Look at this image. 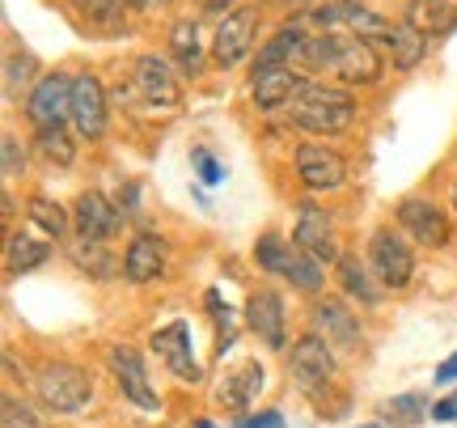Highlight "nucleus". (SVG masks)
Returning <instances> with one entry per match:
<instances>
[{
  "label": "nucleus",
  "mask_w": 457,
  "mask_h": 428,
  "mask_svg": "<svg viewBox=\"0 0 457 428\" xmlns=\"http://www.w3.org/2000/svg\"><path fill=\"white\" fill-rule=\"evenodd\" d=\"M288 119L305 132L330 136V132H347L352 119H356V102L347 98V89L339 85H322L310 81L293 102H288Z\"/></svg>",
  "instance_id": "1"
},
{
  "label": "nucleus",
  "mask_w": 457,
  "mask_h": 428,
  "mask_svg": "<svg viewBox=\"0 0 457 428\" xmlns=\"http://www.w3.org/2000/svg\"><path fill=\"white\" fill-rule=\"evenodd\" d=\"M34 395L47 412H60V415H77L94 403V382L85 378L77 365L68 361H51L34 373Z\"/></svg>",
  "instance_id": "2"
},
{
  "label": "nucleus",
  "mask_w": 457,
  "mask_h": 428,
  "mask_svg": "<svg viewBox=\"0 0 457 428\" xmlns=\"http://www.w3.org/2000/svg\"><path fill=\"white\" fill-rule=\"evenodd\" d=\"M310 26H318L322 34H356V38H390L394 21H386L381 13H373V9H364L360 0H327V4H318V9H310Z\"/></svg>",
  "instance_id": "3"
},
{
  "label": "nucleus",
  "mask_w": 457,
  "mask_h": 428,
  "mask_svg": "<svg viewBox=\"0 0 457 428\" xmlns=\"http://www.w3.org/2000/svg\"><path fill=\"white\" fill-rule=\"evenodd\" d=\"M288 369H293V382L305 395H322L330 382H335V348L318 331H310V335H301L293 344Z\"/></svg>",
  "instance_id": "4"
},
{
  "label": "nucleus",
  "mask_w": 457,
  "mask_h": 428,
  "mask_svg": "<svg viewBox=\"0 0 457 428\" xmlns=\"http://www.w3.org/2000/svg\"><path fill=\"white\" fill-rule=\"evenodd\" d=\"M72 85L77 77L68 72H47L34 81V89L26 94V115L34 128H60L64 119H72Z\"/></svg>",
  "instance_id": "5"
},
{
  "label": "nucleus",
  "mask_w": 457,
  "mask_h": 428,
  "mask_svg": "<svg viewBox=\"0 0 457 428\" xmlns=\"http://www.w3.org/2000/svg\"><path fill=\"white\" fill-rule=\"evenodd\" d=\"M339 85H373L381 81V55L373 51L369 38H356V34H335V60H330V72Z\"/></svg>",
  "instance_id": "6"
},
{
  "label": "nucleus",
  "mask_w": 457,
  "mask_h": 428,
  "mask_svg": "<svg viewBox=\"0 0 457 428\" xmlns=\"http://www.w3.org/2000/svg\"><path fill=\"white\" fill-rule=\"evenodd\" d=\"M106 361H111V373H114V382H119L123 399H131L140 412H157V407H162V399H157L153 382H148L145 357H140L136 348L131 344H111L106 348Z\"/></svg>",
  "instance_id": "7"
},
{
  "label": "nucleus",
  "mask_w": 457,
  "mask_h": 428,
  "mask_svg": "<svg viewBox=\"0 0 457 428\" xmlns=\"http://www.w3.org/2000/svg\"><path fill=\"white\" fill-rule=\"evenodd\" d=\"M369 267H373V276L386 289H407L411 276H415V255L403 242V233L377 230L373 242H369Z\"/></svg>",
  "instance_id": "8"
},
{
  "label": "nucleus",
  "mask_w": 457,
  "mask_h": 428,
  "mask_svg": "<svg viewBox=\"0 0 457 428\" xmlns=\"http://www.w3.org/2000/svg\"><path fill=\"white\" fill-rule=\"evenodd\" d=\"M254 30H259V9L254 4H242V9L225 13L212 34V60L220 68L242 64L250 55V47H254Z\"/></svg>",
  "instance_id": "9"
},
{
  "label": "nucleus",
  "mask_w": 457,
  "mask_h": 428,
  "mask_svg": "<svg viewBox=\"0 0 457 428\" xmlns=\"http://www.w3.org/2000/svg\"><path fill=\"white\" fill-rule=\"evenodd\" d=\"M153 352H157V361L174 373L179 382H199L204 378V369H199L195 352H191V327L187 323H170V327L153 331Z\"/></svg>",
  "instance_id": "10"
},
{
  "label": "nucleus",
  "mask_w": 457,
  "mask_h": 428,
  "mask_svg": "<svg viewBox=\"0 0 457 428\" xmlns=\"http://www.w3.org/2000/svg\"><path fill=\"white\" fill-rule=\"evenodd\" d=\"M293 247L305 250L310 259H318V264H339L343 255L339 247H335V225H330V216L318 208V204H305L301 208V216H296V230H293Z\"/></svg>",
  "instance_id": "11"
},
{
  "label": "nucleus",
  "mask_w": 457,
  "mask_h": 428,
  "mask_svg": "<svg viewBox=\"0 0 457 428\" xmlns=\"http://www.w3.org/2000/svg\"><path fill=\"white\" fill-rule=\"evenodd\" d=\"M293 162H296V179L305 182L310 191H335L347 179V162L327 145H301L293 153Z\"/></svg>",
  "instance_id": "12"
},
{
  "label": "nucleus",
  "mask_w": 457,
  "mask_h": 428,
  "mask_svg": "<svg viewBox=\"0 0 457 428\" xmlns=\"http://www.w3.org/2000/svg\"><path fill=\"white\" fill-rule=\"evenodd\" d=\"M398 225H403V233H411L420 247L441 250L445 242H449V221H445V213L432 199H420V196L403 199V204H398Z\"/></svg>",
  "instance_id": "13"
},
{
  "label": "nucleus",
  "mask_w": 457,
  "mask_h": 428,
  "mask_svg": "<svg viewBox=\"0 0 457 428\" xmlns=\"http://www.w3.org/2000/svg\"><path fill=\"white\" fill-rule=\"evenodd\" d=\"M313 331H318L330 348H343V352L360 348V318L352 314L347 301H339V297L313 301Z\"/></svg>",
  "instance_id": "14"
},
{
  "label": "nucleus",
  "mask_w": 457,
  "mask_h": 428,
  "mask_svg": "<svg viewBox=\"0 0 457 428\" xmlns=\"http://www.w3.org/2000/svg\"><path fill=\"white\" fill-rule=\"evenodd\" d=\"M245 327L254 331L271 352L284 348V301H279L276 289H254L245 297Z\"/></svg>",
  "instance_id": "15"
},
{
  "label": "nucleus",
  "mask_w": 457,
  "mask_h": 428,
  "mask_svg": "<svg viewBox=\"0 0 457 428\" xmlns=\"http://www.w3.org/2000/svg\"><path fill=\"white\" fill-rule=\"evenodd\" d=\"M72 123L89 140H98L106 132V89H102L94 72H81L77 85H72Z\"/></svg>",
  "instance_id": "16"
},
{
  "label": "nucleus",
  "mask_w": 457,
  "mask_h": 428,
  "mask_svg": "<svg viewBox=\"0 0 457 428\" xmlns=\"http://www.w3.org/2000/svg\"><path fill=\"white\" fill-rule=\"evenodd\" d=\"M310 85L305 72H293V68H271V72H259L250 81V102L254 111H276V106H288V102Z\"/></svg>",
  "instance_id": "17"
},
{
  "label": "nucleus",
  "mask_w": 457,
  "mask_h": 428,
  "mask_svg": "<svg viewBox=\"0 0 457 428\" xmlns=\"http://www.w3.org/2000/svg\"><path fill=\"white\" fill-rule=\"evenodd\" d=\"M72 221H77V233L94 238V242H106L119 233V208L102 191H81L72 204Z\"/></svg>",
  "instance_id": "18"
},
{
  "label": "nucleus",
  "mask_w": 457,
  "mask_h": 428,
  "mask_svg": "<svg viewBox=\"0 0 457 428\" xmlns=\"http://www.w3.org/2000/svg\"><path fill=\"white\" fill-rule=\"evenodd\" d=\"M162 272H165V242L153 230L131 233L128 255H123V276L131 284H148V281H157Z\"/></svg>",
  "instance_id": "19"
},
{
  "label": "nucleus",
  "mask_w": 457,
  "mask_h": 428,
  "mask_svg": "<svg viewBox=\"0 0 457 428\" xmlns=\"http://www.w3.org/2000/svg\"><path fill=\"white\" fill-rule=\"evenodd\" d=\"M136 94L157 111V106H179V77L170 72L165 60L157 55H140L136 60Z\"/></svg>",
  "instance_id": "20"
},
{
  "label": "nucleus",
  "mask_w": 457,
  "mask_h": 428,
  "mask_svg": "<svg viewBox=\"0 0 457 428\" xmlns=\"http://www.w3.org/2000/svg\"><path fill=\"white\" fill-rule=\"evenodd\" d=\"M259 390H262V365L242 361V365H233V369H225V378L216 382V403L242 412V407H250L259 399Z\"/></svg>",
  "instance_id": "21"
},
{
  "label": "nucleus",
  "mask_w": 457,
  "mask_h": 428,
  "mask_svg": "<svg viewBox=\"0 0 457 428\" xmlns=\"http://www.w3.org/2000/svg\"><path fill=\"white\" fill-rule=\"evenodd\" d=\"M407 26L428 38H445L457 30V4L453 0H407Z\"/></svg>",
  "instance_id": "22"
},
{
  "label": "nucleus",
  "mask_w": 457,
  "mask_h": 428,
  "mask_svg": "<svg viewBox=\"0 0 457 428\" xmlns=\"http://www.w3.org/2000/svg\"><path fill=\"white\" fill-rule=\"evenodd\" d=\"M68 255H72V264L81 267L85 276H98V281H111L119 272V259L106 250V242H94V238H77Z\"/></svg>",
  "instance_id": "23"
},
{
  "label": "nucleus",
  "mask_w": 457,
  "mask_h": 428,
  "mask_svg": "<svg viewBox=\"0 0 457 428\" xmlns=\"http://www.w3.org/2000/svg\"><path fill=\"white\" fill-rule=\"evenodd\" d=\"M386 47H390V55H394V68H398V72H411V68L428 55V38L420 30H411L407 21H398L390 30V38H386Z\"/></svg>",
  "instance_id": "24"
},
{
  "label": "nucleus",
  "mask_w": 457,
  "mask_h": 428,
  "mask_svg": "<svg viewBox=\"0 0 457 428\" xmlns=\"http://www.w3.org/2000/svg\"><path fill=\"white\" fill-rule=\"evenodd\" d=\"M339 284L347 297H356V301H364V306H377L381 301V289L373 284V267H360V259H352V255H343L339 259Z\"/></svg>",
  "instance_id": "25"
},
{
  "label": "nucleus",
  "mask_w": 457,
  "mask_h": 428,
  "mask_svg": "<svg viewBox=\"0 0 457 428\" xmlns=\"http://www.w3.org/2000/svg\"><path fill=\"white\" fill-rule=\"evenodd\" d=\"M34 148H38L43 162L60 165V170H68V165L77 162V145H72V136L64 132V123H60V128H38V132H34Z\"/></svg>",
  "instance_id": "26"
},
{
  "label": "nucleus",
  "mask_w": 457,
  "mask_h": 428,
  "mask_svg": "<svg viewBox=\"0 0 457 428\" xmlns=\"http://www.w3.org/2000/svg\"><path fill=\"white\" fill-rule=\"evenodd\" d=\"M47 255H51V247H47V242H38L34 233H21V230H17L13 238H9V272H13V276H21V272H34V267H43V264H47Z\"/></svg>",
  "instance_id": "27"
},
{
  "label": "nucleus",
  "mask_w": 457,
  "mask_h": 428,
  "mask_svg": "<svg viewBox=\"0 0 457 428\" xmlns=\"http://www.w3.org/2000/svg\"><path fill=\"white\" fill-rule=\"evenodd\" d=\"M424 415H432V412H428V399L424 395H394V399H386V403H381V420H386V424H394V428L420 424Z\"/></svg>",
  "instance_id": "28"
},
{
  "label": "nucleus",
  "mask_w": 457,
  "mask_h": 428,
  "mask_svg": "<svg viewBox=\"0 0 457 428\" xmlns=\"http://www.w3.org/2000/svg\"><path fill=\"white\" fill-rule=\"evenodd\" d=\"M26 216H30V225H38V230L51 233V238H64L68 233V213L47 196H34L30 204H26Z\"/></svg>",
  "instance_id": "29"
},
{
  "label": "nucleus",
  "mask_w": 457,
  "mask_h": 428,
  "mask_svg": "<svg viewBox=\"0 0 457 428\" xmlns=\"http://www.w3.org/2000/svg\"><path fill=\"white\" fill-rule=\"evenodd\" d=\"M254 264H259L262 272H276V276H284V272H288V264H293V247H288L279 233H262L259 242H254Z\"/></svg>",
  "instance_id": "30"
},
{
  "label": "nucleus",
  "mask_w": 457,
  "mask_h": 428,
  "mask_svg": "<svg viewBox=\"0 0 457 428\" xmlns=\"http://www.w3.org/2000/svg\"><path fill=\"white\" fill-rule=\"evenodd\" d=\"M170 47H174V55H179V64L187 68V72H195L199 68V26L195 21H174Z\"/></svg>",
  "instance_id": "31"
},
{
  "label": "nucleus",
  "mask_w": 457,
  "mask_h": 428,
  "mask_svg": "<svg viewBox=\"0 0 457 428\" xmlns=\"http://www.w3.org/2000/svg\"><path fill=\"white\" fill-rule=\"evenodd\" d=\"M322 272L327 267L318 264V259H310L305 250H293V264L284 272V281H293V289H301V293H318L322 289Z\"/></svg>",
  "instance_id": "32"
},
{
  "label": "nucleus",
  "mask_w": 457,
  "mask_h": 428,
  "mask_svg": "<svg viewBox=\"0 0 457 428\" xmlns=\"http://www.w3.org/2000/svg\"><path fill=\"white\" fill-rule=\"evenodd\" d=\"M30 77H34V55H9L4 60V98L9 102L21 98V89H26Z\"/></svg>",
  "instance_id": "33"
},
{
  "label": "nucleus",
  "mask_w": 457,
  "mask_h": 428,
  "mask_svg": "<svg viewBox=\"0 0 457 428\" xmlns=\"http://www.w3.org/2000/svg\"><path fill=\"white\" fill-rule=\"evenodd\" d=\"M0 420H4V428H47L38 415H34L30 403H21L17 395H4V407H0Z\"/></svg>",
  "instance_id": "34"
},
{
  "label": "nucleus",
  "mask_w": 457,
  "mask_h": 428,
  "mask_svg": "<svg viewBox=\"0 0 457 428\" xmlns=\"http://www.w3.org/2000/svg\"><path fill=\"white\" fill-rule=\"evenodd\" d=\"M85 21H94V26H111L114 17H119V0H68Z\"/></svg>",
  "instance_id": "35"
},
{
  "label": "nucleus",
  "mask_w": 457,
  "mask_h": 428,
  "mask_svg": "<svg viewBox=\"0 0 457 428\" xmlns=\"http://www.w3.org/2000/svg\"><path fill=\"white\" fill-rule=\"evenodd\" d=\"M191 165H195L199 182H208V187H216V182H225V170H220V162H216V157H212V153H208L204 145L191 148Z\"/></svg>",
  "instance_id": "36"
},
{
  "label": "nucleus",
  "mask_w": 457,
  "mask_h": 428,
  "mask_svg": "<svg viewBox=\"0 0 457 428\" xmlns=\"http://www.w3.org/2000/svg\"><path fill=\"white\" fill-rule=\"evenodd\" d=\"M208 310H212V318H216V327H220V344H216V352L225 357V348L233 344V314H228V306H220V293H208Z\"/></svg>",
  "instance_id": "37"
},
{
  "label": "nucleus",
  "mask_w": 457,
  "mask_h": 428,
  "mask_svg": "<svg viewBox=\"0 0 457 428\" xmlns=\"http://www.w3.org/2000/svg\"><path fill=\"white\" fill-rule=\"evenodd\" d=\"M0 157H4V174H9V179L26 170V153L17 148V136H13V132L0 136Z\"/></svg>",
  "instance_id": "38"
},
{
  "label": "nucleus",
  "mask_w": 457,
  "mask_h": 428,
  "mask_svg": "<svg viewBox=\"0 0 457 428\" xmlns=\"http://www.w3.org/2000/svg\"><path fill=\"white\" fill-rule=\"evenodd\" d=\"M237 428H284V415L279 412H259V415H242Z\"/></svg>",
  "instance_id": "39"
},
{
  "label": "nucleus",
  "mask_w": 457,
  "mask_h": 428,
  "mask_svg": "<svg viewBox=\"0 0 457 428\" xmlns=\"http://www.w3.org/2000/svg\"><path fill=\"white\" fill-rule=\"evenodd\" d=\"M432 420H441V424H453V420H457V395L441 399V403L432 407Z\"/></svg>",
  "instance_id": "40"
},
{
  "label": "nucleus",
  "mask_w": 457,
  "mask_h": 428,
  "mask_svg": "<svg viewBox=\"0 0 457 428\" xmlns=\"http://www.w3.org/2000/svg\"><path fill=\"white\" fill-rule=\"evenodd\" d=\"M436 382H441V386H445V382H457V352L441 361V369H436Z\"/></svg>",
  "instance_id": "41"
},
{
  "label": "nucleus",
  "mask_w": 457,
  "mask_h": 428,
  "mask_svg": "<svg viewBox=\"0 0 457 428\" xmlns=\"http://www.w3.org/2000/svg\"><path fill=\"white\" fill-rule=\"evenodd\" d=\"M128 9H136V13H148V9H157V4H165V0H123Z\"/></svg>",
  "instance_id": "42"
},
{
  "label": "nucleus",
  "mask_w": 457,
  "mask_h": 428,
  "mask_svg": "<svg viewBox=\"0 0 457 428\" xmlns=\"http://www.w3.org/2000/svg\"><path fill=\"white\" fill-rule=\"evenodd\" d=\"M228 4H233V0H204V9H208V13H225Z\"/></svg>",
  "instance_id": "43"
},
{
  "label": "nucleus",
  "mask_w": 457,
  "mask_h": 428,
  "mask_svg": "<svg viewBox=\"0 0 457 428\" xmlns=\"http://www.w3.org/2000/svg\"><path fill=\"white\" fill-rule=\"evenodd\" d=\"M191 428H216V424H208V420H195V424H191Z\"/></svg>",
  "instance_id": "44"
},
{
  "label": "nucleus",
  "mask_w": 457,
  "mask_h": 428,
  "mask_svg": "<svg viewBox=\"0 0 457 428\" xmlns=\"http://www.w3.org/2000/svg\"><path fill=\"white\" fill-rule=\"evenodd\" d=\"M453 208H457V182H453Z\"/></svg>",
  "instance_id": "45"
},
{
  "label": "nucleus",
  "mask_w": 457,
  "mask_h": 428,
  "mask_svg": "<svg viewBox=\"0 0 457 428\" xmlns=\"http://www.w3.org/2000/svg\"><path fill=\"white\" fill-rule=\"evenodd\" d=\"M293 4H310V0H293Z\"/></svg>",
  "instance_id": "46"
},
{
  "label": "nucleus",
  "mask_w": 457,
  "mask_h": 428,
  "mask_svg": "<svg viewBox=\"0 0 457 428\" xmlns=\"http://www.w3.org/2000/svg\"><path fill=\"white\" fill-rule=\"evenodd\" d=\"M364 428H381V424H364Z\"/></svg>",
  "instance_id": "47"
}]
</instances>
